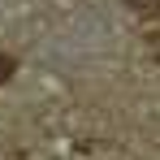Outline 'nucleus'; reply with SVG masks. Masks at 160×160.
<instances>
[{"label": "nucleus", "mask_w": 160, "mask_h": 160, "mask_svg": "<svg viewBox=\"0 0 160 160\" xmlns=\"http://www.w3.org/2000/svg\"><path fill=\"white\" fill-rule=\"evenodd\" d=\"M13 69H18V65H13V56H4V52H0V82H9V78H13Z\"/></svg>", "instance_id": "1"}, {"label": "nucleus", "mask_w": 160, "mask_h": 160, "mask_svg": "<svg viewBox=\"0 0 160 160\" xmlns=\"http://www.w3.org/2000/svg\"><path fill=\"white\" fill-rule=\"evenodd\" d=\"M130 9H156V0H126Z\"/></svg>", "instance_id": "2"}]
</instances>
